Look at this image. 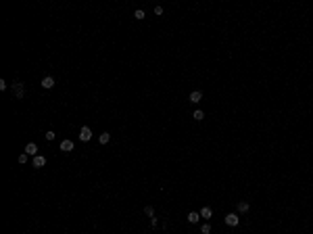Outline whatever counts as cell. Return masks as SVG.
I'll return each instance as SVG.
<instances>
[{"label": "cell", "instance_id": "1", "mask_svg": "<svg viewBox=\"0 0 313 234\" xmlns=\"http://www.w3.org/2000/svg\"><path fill=\"white\" fill-rule=\"evenodd\" d=\"M13 92H15V96H17V98H23V94H25V88H23V82H21V80H17V82H13Z\"/></svg>", "mask_w": 313, "mask_h": 234}, {"label": "cell", "instance_id": "2", "mask_svg": "<svg viewBox=\"0 0 313 234\" xmlns=\"http://www.w3.org/2000/svg\"><path fill=\"white\" fill-rule=\"evenodd\" d=\"M90 138H92V130L88 128V126H84V128L80 130V140L81 142H88Z\"/></svg>", "mask_w": 313, "mask_h": 234}, {"label": "cell", "instance_id": "3", "mask_svg": "<svg viewBox=\"0 0 313 234\" xmlns=\"http://www.w3.org/2000/svg\"><path fill=\"white\" fill-rule=\"evenodd\" d=\"M23 153H27L29 157H35V155H38V144H35V142H27L25 149H23Z\"/></svg>", "mask_w": 313, "mask_h": 234}, {"label": "cell", "instance_id": "4", "mask_svg": "<svg viewBox=\"0 0 313 234\" xmlns=\"http://www.w3.org/2000/svg\"><path fill=\"white\" fill-rule=\"evenodd\" d=\"M223 222L228 224V226H238V222H240V220H238V213H228Z\"/></svg>", "mask_w": 313, "mask_h": 234}, {"label": "cell", "instance_id": "5", "mask_svg": "<svg viewBox=\"0 0 313 234\" xmlns=\"http://www.w3.org/2000/svg\"><path fill=\"white\" fill-rule=\"evenodd\" d=\"M32 165H34V167H44V165H46V157H42V155H35L34 159H32Z\"/></svg>", "mask_w": 313, "mask_h": 234}, {"label": "cell", "instance_id": "6", "mask_svg": "<svg viewBox=\"0 0 313 234\" xmlns=\"http://www.w3.org/2000/svg\"><path fill=\"white\" fill-rule=\"evenodd\" d=\"M200 98H203V92H200V90H194V92H190V96H188V100L194 103V105L200 103Z\"/></svg>", "mask_w": 313, "mask_h": 234}, {"label": "cell", "instance_id": "7", "mask_svg": "<svg viewBox=\"0 0 313 234\" xmlns=\"http://www.w3.org/2000/svg\"><path fill=\"white\" fill-rule=\"evenodd\" d=\"M73 146H75L73 140H63V142H61V151H63V153H71V151H73Z\"/></svg>", "mask_w": 313, "mask_h": 234}, {"label": "cell", "instance_id": "8", "mask_svg": "<svg viewBox=\"0 0 313 234\" xmlns=\"http://www.w3.org/2000/svg\"><path fill=\"white\" fill-rule=\"evenodd\" d=\"M52 86H54V77H50V75H46V77L42 80V88H44V90H50Z\"/></svg>", "mask_w": 313, "mask_h": 234}, {"label": "cell", "instance_id": "9", "mask_svg": "<svg viewBox=\"0 0 313 234\" xmlns=\"http://www.w3.org/2000/svg\"><path fill=\"white\" fill-rule=\"evenodd\" d=\"M198 213H200V217H203V220H211V215H213L211 207H203V209L198 211Z\"/></svg>", "mask_w": 313, "mask_h": 234}, {"label": "cell", "instance_id": "10", "mask_svg": "<svg viewBox=\"0 0 313 234\" xmlns=\"http://www.w3.org/2000/svg\"><path fill=\"white\" fill-rule=\"evenodd\" d=\"M198 220H200V213H196V211H190L188 213V222L190 224H196Z\"/></svg>", "mask_w": 313, "mask_h": 234}, {"label": "cell", "instance_id": "11", "mask_svg": "<svg viewBox=\"0 0 313 234\" xmlns=\"http://www.w3.org/2000/svg\"><path fill=\"white\" fill-rule=\"evenodd\" d=\"M248 209H251V205H248L246 201H240V203H238V213H246Z\"/></svg>", "mask_w": 313, "mask_h": 234}, {"label": "cell", "instance_id": "12", "mask_svg": "<svg viewBox=\"0 0 313 234\" xmlns=\"http://www.w3.org/2000/svg\"><path fill=\"white\" fill-rule=\"evenodd\" d=\"M98 140H100V144H106V142L111 140V134H109V132H102V134H100V138H98Z\"/></svg>", "mask_w": 313, "mask_h": 234}, {"label": "cell", "instance_id": "13", "mask_svg": "<svg viewBox=\"0 0 313 234\" xmlns=\"http://www.w3.org/2000/svg\"><path fill=\"white\" fill-rule=\"evenodd\" d=\"M144 17H146V13L142 11V9H138V11L134 13V19H138V21H142V19H144Z\"/></svg>", "mask_w": 313, "mask_h": 234}, {"label": "cell", "instance_id": "14", "mask_svg": "<svg viewBox=\"0 0 313 234\" xmlns=\"http://www.w3.org/2000/svg\"><path fill=\"white\" fill-rule=\"evenodd\" d=\"M144 213H146L148 217H155V207H152V205H146V207H144Z\"/></svg>", "mask_w": 313, "mask_h": 234}, {"label": "cell", "instance_id": "15", "mask_svg": "<svg viewBox=\"0 0 313 234\" xmlns=\"http://www.w3.org/2000/svg\"><path fill=\"white\" fill-rule=\"evenodd\" d=\"M192 117H194V119H196V121H200V119H205V113H203V111H200V109H196V111H194V113H192Z\"/></svg>", "mask_w": 313, "mask_h": 234}, {"label": "cell", "instance_id": "16", "mask_svg": "<svg viewBox=\"0 0 313 234\" xmlns=\"http://www.w3.org/2000/svg\"><path fill=\"white\" fill-rule=\"evenodd\" d=\"M200 234H211V226L209 224H203L200 226Z\"/></svg>", "mask_w": 313, "mask_h": 234}, {"label": "cell", "instance_id": "17", "mask_svg": "<svg viewBox=\"0 0 313 234\" xmlns=\"http://www.w3.org/2000/svg\"><path fill=\"white\" fill-rule=\"evenodd\" d=\"M27 159H29V155H27V153H23V155H19V159H17V161L23 165V163H27Z\"/></svg>", "mask_w": 313, "mask_h": 234}, {"label": "cell", "instance_id": "18", "mask_svg": "<svg viewBox=\"0 0 313 234\" xmlns=\"http://www.w3.org/2000/svg\"><path fill=\"white\" fill-rule=\"evenodd\" d=\"M44 136H46V140H54V136H57V134H54L52 130H48V132L44 134Z\"/></svg>", "mask_w": 313, "mask_h": 234}, {"label": "cell", "instance_id": "19", "mask_svg": "<svg viewBox=\"0 0 313 234\" xmlns=\"http://www.w3.org/2000/svg\"><path fill=\"white\" fill-rule=\"evenodd\" d=\"M6 88H9V84L4 82V80H0V90H6Z\"/></svg>", "mask_w": 313, "mask_h": 234}, {"label": "cell", "instance_id": "20", "mask_svg": "<svg viewBox=\"0 0 313 234\" xmlns=\"http://www.w3.org/2000/svg\"><path fill=\"white\" fill-rule=\"evenodd\" d=\"M151 224H152V228H157V226H159V220H157V217H151Z\"/></svg>", "mask_w": 313, "mask_h": 234}, {"label": "cell", "instance_id": "21", "mask_svg": "<svg viewBox=\"0 0 313 234\" xmlns=\"http://www.w3.org/2000/svg\"><path fill=\"white\" fill-rule=\"evenodd\" d=\"M155 15H163V9H161V6H155Z\"/></svg>", "mask_w": 313, "mask_h": 234}]
</instances>
